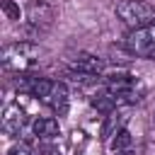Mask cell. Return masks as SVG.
Here are the masks:
<instances>
[{
	"label": "cell",
	"mask_w": 155,
	"mask_h": 155,
	"mask_svg": "<svg viewBox=\"0 0 155 155\" xmlns=\"http://www.w3.org/2000/svg\"><path fill=\"white\" fill-rule=\"evenodd\" d=\"M19 90L36 97L56 116H65L70 109V92H68L65 82L48 80V78H34V75H19Z\"/></svg>",
	"instance_id": "cell-1"
},
{
	"label": "cell",
	"mask_w": 155,
	"mask_h": 155,
	"mask_svg": "<svg viewBox=\"0 0 155 155\" xmlns=\"http://www.w3.org/2000/svg\"><path fill=\"white\" fill-rule=\"evenodd\" d=\"M2 68L15 75H31V70L41 61V48L34 41H15L2 48Z\"/></svg>",
	"instance_id": "cell-2"
},
{
	"label": "cell",
	"mask_w": 155,
	"mask_h": 155,
	"mask_svg": "<svg viewBox=\"0 0 155 155\" xmlns=\"http://www.w3.org/2000/svg\"><path fill=\"white\" fill-rule=\"evenodd\" d=\"M102 87H104L109 94H114L124 107H131V104H136V102H140V99L145 97V85H143V80H140L138 75L128 73V70H116V73L104 75Z\"/></svg>",
	"instance_id": "cell-3"
},
{
	"label": "cell",
	"mask_w": 155,
	"mask_h": 155,
	"mask_svg": "<svg viewBox=\"0 0 155 155\" xmlns=\"http://www.w3.org/2000/svg\"><path fill=\"white\" fill-rule=\"evenodd\" d=\"M114 12L128 29H138V27L155 22V7L148 0H121L116 2Z\"/></svg>",
	"instance_id": "cell-4"
},
{
	"label": "cell",
	"mask_w": 155,
	"mask_h": 155,
	"mask_svg": "<svg viewBox=\"0 0 155 155\" xmlns=\"http://www.w3.org/2000/svg\"><path fill=\"white\" fill-rule=\"evenodd\" d=\"M124 46L131 56L155 61V22L138 27V29H131L124 39Z\"/></svg>",
	"instance_id": "cell-5"
},
{
	"label": "cell",
	"mask_w": 155,
	"mask_h": 155,
	"mask_svg": "<svg viewBox=\"0 0 155 155\" xmlns=\"http://www.w3.org/2000/svg\"><path fill=\"white\" fill-rule=\"evenodd\" d=\"M53 7L46 0H29L24 5V27L29 34H44L53 24Z\"/></svg>",
	"instance_id": "cell-6"
},
{
	"label": "cell",
	"mask_w": 155,
	"mask_h": 155,
	"mask_svg": "<svg viewBox=\"0 0 155 155\" xmlns=\"http://www.w3.org/2000/svg\"><path fill=\"white\" fill-rule=\"evenodd\" d=\"M68 73L78 80H92V78H99L104 73V61L94 53H75L70 61H68Z\"/></svg>",
	"instance_id": "cell-7"
},
{
	"label": "cell",
	"mask_w": 155,
	"mask_h": 155,
	"mask_svg": "<svg viewBox=\"0 0 155 155\" xmlns=\"http://www.w3.org/2000/svg\"><path fill=\"white\" fill-rule=\"evenodd\" d=\"M27 126V114L17 102H10L2 111V131L7 136H19L22 128Z\"/></svg>",
	"instance_id": "cell-8"
},
{
	"label": "cell",
	"mask_w": 155,
	"mask_h": 155,
	"mask_svg": "<svg viewBox=\"0 0 155 155\" xmlns=\"http://www.w3.org/2000/svg\"><path fill=\"white\" fill-rule=\"evenodd\" d=\"M128 124V107H119L114 111H109L104 116V126H102V136L109 140L111 136H116L119 131H124Z\"/></svg>",
	"instance_id": "cell-9"
},
{
	"label": "cell",
	"mask_w": 155,
	"mask_h": 155,
	"mask_svg": "<svg viewBox=\"0 0 155 155\" xmlns=\"http://www.w3.org/2000/svg\"><path fill=\"white\" fill-rule=\"evenodd\" d=\"M31 131H34V136L39 140H56L61 136V126H58V121L53 116H39V119H34Z\"/></svg>",
	"instance_id": "cell-10"
},
{
	"label": "cell",
	"mask_w": 155,
	"mask_h": 155,
	"mask_svg": "<svg viewBox=\"0 0 155 155\" xmlns=\"http://www.w3.org/2000/svg\"><path fill=\"white\" fill-rule=\"evenodd\" d=\"M109 150H111V155L114 153H124V150H131V148H136V143H133V136L124 128V131H119L116 136H111L109 140Z\"/></svg>",
	"instance_id": "cell-11"
},
{
	"label": "cell",
	"mask_w": 155,
	"mask_h": 155,
	"mask_svg": "<svg viewBox=\"0 0 155 155\" xmlns=\"http://www.w3.org/2000/svg\"><path fill=\"white\" fill-rule=\"evenodd\" d=\"M7 155H31V148H29L27 143L19 140V143H15V145L7 150Z\"/></svg>",
	"instance_id": "cell-12"
},
{
	"label": "cell",
	"mask_w": 155,
	"mask_h": 155,
	"mask_svg": "<svg viewBox=\"0 0 155 155\" xmlns=\"http://www.w3.org/2000/svg\"><path fill=\"white\" fill-rule=\"evenodd\" d=\"M114 155H136V148H131V150H124V153H114Z\"/></svg>",
	"instance_id": "cell-13"
}]
</instances>
